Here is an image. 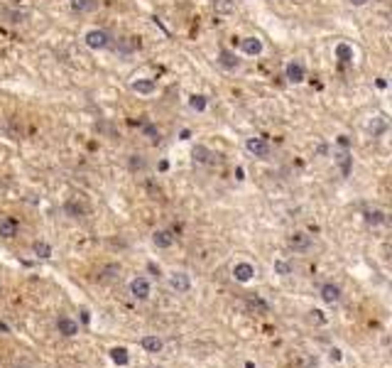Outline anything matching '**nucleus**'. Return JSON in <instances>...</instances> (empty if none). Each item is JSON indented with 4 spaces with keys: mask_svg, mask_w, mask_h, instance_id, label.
Returning <instances> with one entry per match:
<instances>
[{
    "mask_svg": "<svg viewBox=\"0 0 392 368\" xmlns=\"http://www.w3.org/2000/svg\"><path fill=\"white\" fill-rule=\"evenodd\" d=\"M64 211H67V216H71V219H81L86 213V206L81 201H76V199H69V201L64 204Z\"/></svg>",
    "mask_w": 392,
    "mask_h": 368,
    "instance_id": "obj_15",
    "label": "nucleus"
},
{
    "mask_svg": "<svg viewBox=\"0 0 392 368\" xmlns=\"http://www.w3.org/2000/svg\"><path fill=\"white\" fill-rule=\"evenodd\" d=\"M319 295H321V299L326 302V304H336L338 299H341V287L334 285V283H326V285H321Z\"/></svg>",
    "mask_w": 392,
    "mask_h": 368,
    "instance_id": "obj_8",
    "label": "nucleus"
},
{
    "mask_svg": "<svg viewBox=\"0 0 392 368\" xmlns=\"http://www.w3.org/2000/svg\"><path fill=\"white\" fill-rule=\"evenodd\" d=\"M17 231H20V221H17V219L5 216V219L0 221V238H15Z\"/></svg>",
    "mask_w": 392,
    "mask_h": 368,
    "instance_id": "obj_6",
    "label": "nucleus"
},
{
    "mask_svg": "<svg viewBox=\"0 0 392 368\" xmlns=\"http://www.w3.org/2000/svg\"><path fill=\"white\" fill-rule=\"evenodd\" d=\"M133 91H138V94H152L154 91V81L152 79H138V81H133Z\"/></svg>",
    "mask_w": 392,
    "mask_h": 368,
    "instance_id": "obj_21",
    "label": "nucleus"
},
{
    "mask_svg": "<svg viewBox=\"0 0 392 368\" xmlns=\"http://www.w3.org/2000/svg\"><path fill=\"white\" fill-rule=\"evenodd\" d=\"M142 349L150 351V354H159L162 351V341L157 339V336H152V334H145L142 336Z\"/></svg>",
    "mask_w": 392,
    "mask_h": 368,
    "instance_id": "obj_18",
    "label": "nucleus"
},
{
    "mask_svg": "<svg viewBox=\"0 0 392 368\" xmlns=\"http://www.w3.org/2000/svg\"><path fill=\"white\" fill-rule=\"evenodd\" d=\"M142 130H145V135H150L152 140H159V133H157V128H152V126H145Z\"/></svg>",
    "mask_w": 392,
    "mask_h": 368,
    "instance_id": "obj_30",
    "label": "nucleus"
},
{
    "mask_svg": "<svg viewBox=\"0 0 392 368\" xmlns=\"http://www.w3.org/2000/svg\"><path fill=\"white\" fill-rule=\"evenodd\" d=\"M272 270H275V275H280V278H289V275L294 272V268L287 263V260H275Z\"/></svg>",
    "mask_w": 392,
    "mask_h": 368,
    "instance_id": "obj_22",
    "label": "nucleus"
},
{
    "mask_svg": "<svg viewBox=\"0 0 392 368\" xmlns=\"http://www.w3.org/2000/svg\"><path fill=\"white\" fill-rule=\"evenodd\" d=\"M368 3H370V0H350V5H358V8H361V5H368Z\"/></svg>",
    "mask_w": 392,
    "mask_h": 368,
    "instance_id": "obj_34",
    "label": "nucleus"
},
{
    "mask_svg": "<svg viewBox=\"0 0 392 368\" xmlns=\"http://www.w3.org/2000/svg\"><path fill=\"white\" fill-rule=\"evenodd\" d=\"M84 40L91 49H106V47H111V35L106 29H91V32H86Z\"/></svg>",
    "mask_w": 392,
    "mask_h": 368,
    "instance_id": "obj_1",
    "label": "nucleus"
},
{
    "mask_svg": "<svg viewBox=\"0 0 392 368\" xmlns=\"http://www.w3.org/2000/svg\"><path fill=\"white\" fill-rule=\"evenodd\" d=\"M336 162H338V167H341V174H343V177H348L350 167H353V157L348 155V150H341V152L336 155Z\"/></svg>",
    "mask_w": 392,
    "mask_h": 368,
    "instance_id": "obj_17",
    "label": "nucleus"
},
{
    "mask_svg": "<svg viewBox=\"0 0 392 368\" xmlns=\"http://www.w3.org/2000/svg\"><path fill=\"white\" fill-rule=\"evenodd\" d=\"M56 331L61 334V336H76L79 334V324L69 319V317H61L59 322H56Z\"/></svg>",
    "mask_w": 392,
    "mask_h": 368,
    "instance_id": "obj_11",
    "label": "nucleus"
},
{
    "mask_svg": "<svg viewBox=\"0 0 392 368\" xmlns=\"http://www.w3.org/2000/svg\"><path fill=\"white\" fill-rule=\"evenodd\" d=\"M147 270H150V272H154V275H159V268H157L154 263H150V265H147Z\"/></svg>",
    "mask_w": 392,
    "mask_h": 368,
    "instance_id": "obj_36",
    "label": "nucleus"
},
{
    "mask_svg": "<svg viewBox=\"0 0 392 368\" xmlns=\"http://www.w3.org/2000/svg\"><path fill=\"white\" fill-rule=\"evenodd\" d=\"M174 233L172 231H167V228H159V231H154L152 233V243L157 246V248H172L174 246Z\"/></svg>",
    "mask_w": 392,
    "mask_h": 368,
    "instance_id": "obj_9",
    "label": "nucleus"
},
{
    "mask_svg": "<svg viewBox=\"0 0 392 368\" xmlns=\"http://www.w3.org/2000/svg\"><path fill=\"white\" fill-rule=\"evenodd\" d=\"M245 150L255 157H267L270 155V142L265 138H248L245 140Z\"/></svg>",
    "mask_w": 392,
    "mask_h": 368,
    "instance_id": "obj_3",
    "label": "nucleus"
},
{
    "mask_svg": "<svg viewBox=\"0 0 392 368\" xmlns=\"http://www.w3.org/2000/svg\"><path fill=\"white\" fill-rule=\"evenodd\" d=\"M245 368H255V363H252V361H248V363H245Z\"/></svg>",
    "mask_w": 392,
    "mask_h": 368,
    "instance_id": "obj_37",
    "label": "nucleus"
},
{
    "mask_svg": "<svg viewBox=\"0 0 392 368\" xmlns=\"http://www.w3.org/2000/svg\"><path fill=\"white\" fill-rule=\"evenodd\" d=\"M206 103H209V101H206V96H204V94H194V96L189 99L191 111H199V113H201V111H206Z\"/></svg>",
    "mask_w": 392,
    "mask_h": 368,
    "instance_id": "obj_24",
    "label": "nucleus"
},
{
    "mask_svg": "<svg viewBox=\"0 0 392 368\" xmlns=\"http://www.w3.org/2000/svg\"><path fill=\"white\" fill-rule=\"evenodd\" d=\"M363 216H365V224H370V226L385 224V211H380V209H368Z\"/></svg>",
    "mask_w": 392,
    "mask_h": 368,
    "instance_id": "obj_19",
    "label": "nucleus"
},
{
    "mask_svg": "<svg viewBox=\"0 0 392 368\" xmlns=\"http://www.w3.org/2000/svg\"><path fill=\"white\" fill-rule=\"evenodd\" d=\"M368 130H370L373 135H380V133L385 130V118H382V115H378V118H375V123H370V126H368Z\"/></svg>",
    "mask_w": 392,
    "mask_h": 368,
    "instance_id": "obj_28",
    "label": "nucleus"
},
{
    "mask_svg": "<svg viewBox=\"0 0 392 368\" xmlns=\"http://www.w3.org/2000/svg\"><path fill=\"white\" fill-rule=\"evenodd\" d=\"M93 5H96V0H71V10H76V13H86Z\"/></svg>",
    "mask_w": 392,
    "mask_h": 368,
    "instance_id": "obj_27",
    "label": "nucleus"
},
{
    "mask_svg": "<svg viewBox=\"0 0 392 368\" xmlns=\"http://www.w3.org/2000/svg\"><path fill=\"white\" fill-rule=\"evenodd\" d=\"M32 251H35L37 258H52V246L44 243V241H37L35 246H32Z\"/></svg>",
    "mask_w": 392,
    "mask_h": 368,
    "instance_id": "obj_25",
    "label": "nucleus"
},
{
    "mask_svg": "<svg viewBox=\"0 0 392 368\" xmlns=\"http://www.w3.org/2000/svg\"><path fill=\"white\" fill-rule=\"evenodd\" d=\"M111 361L115 363V366H127V363H130V354H127V349H123V346L111 349Z\"/></svg>",
    "mask_w": 392,
    "mask_h": 368,
    "instance_id": "obj_16",
    "label": "nucleus"
},
{
    "mask_svg": "<svg viewBox=\"0 0 392 368\" xmlns=\"http://www.w3.org/2000/svg\"><path fill=\"white\" fill-rule=\"evenodd\" d=\"M329 358H331L334 363H338V361H341V351H338V349H331V351H329Z\"/></svg>",
    "mask_w": 392,
    "mask_h": 368,
    "instance_id": "obj_31",
    "label": "nucleus"
},
{
    "mask_svg": "<svg viewBox=\"0 0 392 368\" xmlns=\"http://www.w3.org/2000/svg\"><path fill=\"white\" fill-rule=\"evenodd\" d=\"M233 278H236L238 283H250L252 278H255V268H252L250 263H236Z\"/></svg>",
    "mask_w": 392,
    "mask_h": 368,
    "instance_id": "obj_10",
    "label": "nucleus"
},
{
    "mask_svg": "<svg viewBox=\"0 0 392 368\" xmlns=\"http://www.w3.org/2000/svg\"><path fill=\"white\" fill-rule=\"evenodd\" d=\"M81 322H84V324H88V322H91V312H88V310H81Z\"/></svg>",
    "mask_w": 392,
    "mask_h": 368,
    "instance_id": "obj_32",
    "label": "nucleus"
},
{
    "mask_svg": "<svg viewBox=\"0 0 392 368\" xmlns=\"http://www.w3.org/2000/svg\"><path fill=\"white\" fill-rule=\"evenodd\" d=\"M338 145H341V147H348V138H346V135H341V138H338Z\"/></svg>",
    "mask_w": 392,
    "mask_h": 368,
    "instance_id": "obj_33",
    "label": "nucleus"
},
{
    "mask_svg": "<svg viewBox=\"0 0 392 368\" xmlns=\"http://www.w3.org/2000/svg\"><path fill=\"white\" fill-rule=\"evenodd\" d=\"M287 246L292 248L294 253H307L309 248H311V236L302 233V231H297V233H292V236H289Z\"/></svg>",
    "mask_w": 392,
    "mask_h": 368,
    "instance_id": "obj_4",
    "label": "nucleus"
},
{
    "mask_svg": "<svg viewBox=\"0 0 392 368\" xmlns=\"http://www.w3.org/2000/svg\"><path fill=\"white\" fill-rule=\"evenodd\" d=\"M130 170L138 172V170H145V160L140 155H130Z\"/></svg>",
    "mask_w": 392,
    "mask_h": 368,
    "instance_id": "obj_29",
    "label": "nucleus"
},
{
    "mask_svg": "<svg viewBox=\"0 0 392 368\" xmlns=\"http://www.w3.org/2000/svg\"><path fill=\"white\" fill-rule=\"evenodd\" d=\"M130 295L135 299H147L150 297V283H147L145 278H135V280L130 283Z\"/></svg>",
    "mask_w": 392,
    "mask_h": 368,
    "instance_id": "obj_7",
    "label": "nucleus"
},
{
    "mask_svg": "<svg viewBox=\"0 0 392 368\" xmlns=\"http://www.w3.org/2000/svg\"><path fill=\"white\" fill-rule=\"evenodd\" d=\"M211 157H213V155H211L209 147H204V145H196V147H194V160L199 162V165H206Z\"/></svg>",
    "mask_w": 392,
    "mask_h": 368,
    "instance_id": "obj_23",
    "label": "nucleus"
},
{
    "mask_svg": "<svg viewBox=\"0 0 392 368\" xmlns=\"http://www.w3.org/2000/svg\"><path fill=\"white\" fill-rule=\"evenodd\" d=\"M284 76H287L289 84H302L304 76H307V71H304V67H302L299 62H289V64L284 67Z\"/></svg>",
    "mask_w": 392,
    "mask_h": 368,
    "instance_id": "obj_5",
    "label": "nucleus"
},
{
    "mask_svg": "<svg viewBox=\"0 0 392 368\" xmlns=\"http://www.w3.org/2000/svg\"><path fill=\"white\" fill-rule=\"evenodd\" d=\"M169 287H172L174 292H179V295H186V292L191 290V278H189L186 272H172V275H169Z\"/></svg>",
    "mask_w": 392,
    "mask_h": 368,
    "instance_id": "obj_2",
    "label": "nucleus"
},
{
    "mask_svg": "<svg viewBox=\"0 0 392 368\" xmlns=\"http://www.w3.org/2000/svg\"><path fill=\"white\" fill-rule=\"evenodd\" d=\"M336 57L341 59V62H353V47H348V44H336Z\"/></svg>",
    "mask_w": 392,
    "mask_h": 368,
    "instance_id": "obj_26",
    "label": "nucleus"
},
{
    "mask_svg": "<svg viewBox=\"0 0 392 368\" xmlns=\"http://www.w3.org/2000/svg\"><path fill=\"white\" fill-rule=\"evenodd\" d=\"M218 64L223 67V69H238V57L231 52V49H221V54H218Z\"/></svg>",
    "mask_w": 392,
    "mask_h": 368,
    "instance_id": "obj_14",
    "label": "nucleus"
},
{
    "mask_svg": "<svg viewBox=\"0 0 392 368\" xmlns=\"http://www.w3.org/2000/svg\"><path fill=\"white\" fill-rule=\"evenodd\" d=\"M245 304H248V310L250 312H257V314H267V312H270V304H267L260 295H250Z\"/></svg>",
    "mask_w": 392,
    "mask_h": 368,
    "instance_id": "obj_13",
    "label": "nucleus"
},
{
    "mask_svg": "<svg viewBox=\"0 0 392 368\" xmlns=\"http://www.w3.org/2000/svg\"><path fill=\"white\" fill-rule=\"evenodd\" d=\"M213 10L218 15H231L236 10V0H213Z\"/></svg>",
    "mask_w": 392,
    "mask_h": 368,
    "instance_id": "obj_20",
    "label": "nucleus"
},
{
    "mask_svg": "<svg viewBox=\"0 0 392 368\" xmlns=\"http://www.w3.org/2000/svg\"><path fill=\"white\" fill-rule=\"evenodd\" d=\"M240 44H243V52L250 54V57H257L263 52V42L257 37H245V40H240Z\"/></svg>",
    "mask_w": 392,
    "mask_h": 368,
    "instance_id": "obj_12",
    "label": "nucleus"
},
{
    "mask_svg": "<svg viewBox=\"0 0 392 368\" xmlns=\"http://www.w3.org/2000/svg\"><path fill=\"white\" fill-rule=\"evenodd\" d=\"M236 179H245V172H243V167H238V170H236Z\"/></svg>",
    "mask_w": 392,
    "mask_h": 368,
    "instance_id": "obj_35",
    "label": "nucleus"
}]
</instances>
